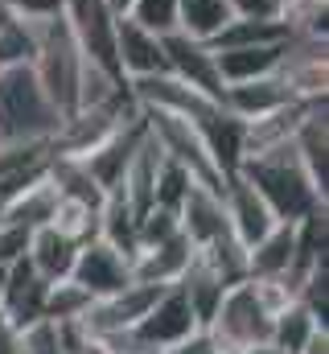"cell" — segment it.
Returning a JSON list of instances; mask_svg holds the SVG:
<instances>
[{"instance_id": "9a60e30c", "label": "cell", "mask_w": 329, "mask_h": 354, "mask_svg": "<svg viewBox=\"0 0 329 354\" xmlns=\"http://www.w3.org/2000/svg\"><path fill=\"white\" fill-rule=\"evenodd\" d=\"M189 260H194V243L177 231V235H169L153 248H140L132 256V276L144 280V284H177Z\"/></svg>"}, {"instance_id": "d6a6232c", "label": "cell", "mask_w": 329, "mask_h": 354, "mask_svg": "<svg viewBox=\"0 0 329 354\" xmlns=\"http://www.w3.org/2000/svg\"><path fill=\"white\" fill-rule=\"evenodd\" d=\"M301 354H329V330L313 334V338H309V346H305Z\"/></svg>"}, {"instance_id": "8992f818", "label": "cell", "mask_w": 329, "mask_h": 354, "mask_svg": "<svg viewBox=\"0 0 329 354\" xmlns=\"http://www.w3.org/2000/svg\"><path fill=\"white\" fill-rule=\"evenodd\" d=\"M198 330H202V326H198V317H194L185 292H181L177 284H164L161 292H157V301L149 305V313L136 322L132 334H136L149 351H169V346L185 342V338L198 334Z\"/></svg>"}, {"instance_id": "e0dca14e", "label": "cell", "mask_w": 329, "mask_h": 354, "mask_svg": "<svg viewBox=\"0 0 329 354\" xmlns=\"http://www.w3.org/2000/svg\"><path fill=\"white\" fill-rule=\"evenodd\" d=\"M82 243H75L70 235H62L58 227H37V231H29V264L37 268V276L41 280H70V268H75V256H79Z\"/></svg>"}, {"instance_id": "e575fe53", "label": "cell", "mask_w": 329, "mask_h": 354, "mask_svg": "<svg viewBox=\"0 0 329 354\" xmlns=\"http://www.w3.org/2000/svg\"><path fill=\"white\" fill-rule=\"evenodd\" d=\"M107 8L120 17V12H128V8H132V0H107Z\"/></svg>"}, {"instance_id": "603a6c76", "label": "cell", "mask_w": 329, "mask_h": 354, "mask_svg": "<svg viewBox=\"0 0 329 354\" xmlns=\"http://www.w3.org/2000/svg\"><path fill=\"white\" fill-rule=\"evenodd\" d=\"M292 29L284 21H255V17H235L210 46L214 50H231V46H259V41H284Z\"/></svg>"}, {"instance_id": "30bf717a", "label": "cell", "mask_w": 329, "mask_h": 354, "mask_svg": "<svg viewBox=\"0 0 329 354\" xmlns=\"http://www.w3.org/2000/svg\"><path fill=\"white\" fill-rule=\"evenodd\" d=\"M46 292H50V280L37 276V268L29 264V256H21V260L8 264L0 309H4V317H8V326H12L17 334H25L29 326L41 322V313H46Z\"/></svg>"}, {"instance_id": "277c9868", "label": "cell", "mask_w": 329, "mask_h": 354, "mask_svg": "<svg viewBox=\"0 0 329 354\" xmlns=\"http://www.w3.org/2000/svg\"><path fill=\"white\" fill-rule=\"evenodd\" d=\"M206 334L214 338L218 351H235V354H243V351H251V346H259V342L272 338V313L255 297L251 280H239V284H231L223 292V301H218Z\"/></svg>"}, {"instance_id": "7a4b0ae2", "label": "cell", "mask_w": 329, "mask_h": 354, "mask_svg": "<svg viewBox=\"0 0 329 354\" xmlns=\"http://www.w3.org/2000/svg\"><path fill=\"white\" fill-rule=\"evenodd\" d=\"M29 25V66L54 111L66 120L79 103V75H82V50L75 41V29L66 17L54 21H25Z\"/></svg>"}, {"instance_id": "52a82bcc", "label": "cell", "mask_w": 329, "mask_h": 354, "mask_svg": "<svg viewBox=\"0 0 329 354\" xmlns=\"http://www.w3.org/2000/svg\"><path fill=\"white\" fill-rule=\"evenodd\" d=\"M70 280L91 292V301H103L120 288H128L136 276H132V256L115 252L107 239H86L75 256V268H70Z\"/></svg>"}, {"instance_id": "9c48e42d", "label": "cell", "mask_w": 329, "mask_h": 354, "mask_svg": "<svg viewBox=\"0 0 329 354\" xmlns=\"http://www.w3.org/2000/svg\"><path fill=\"white\" fill-rule=\"evenodd\" d=\"M223 210H227V227H231V235L243 243V248H255L280 218L272 214V206L255 194V185L247 181V177L231 174L227 177V185H223Z\"/></svg>"}, {"instance_id": "f546056e", "label": "cell", "mask_w": 329, "mask_h": 354, "mask_svg": "<svg viewBox=\"0 0 329 354\" xmlns=\"http://www.w3.org/2000/svg\"><path fill=\"white\" fill-rule=\"evenodd\" d=\"M235 17H255V21H280V0H231Z\"/></svg>"}, {"instance_id": "ac0fdd59", "label": "cell", "mask_w": 329, "mask_h": 354, "mask_svg": "<svg viewBox=\"0 0 329 354\" xmlns=\"http://www.w3.org/2000/svg\"><path fill=\"white\" fill-rule=\"evenodd\" d=\"M177 288L185 292V301H189V309H194V317H198V326L206 330L210 326V317H214V309H218V301H223V292L231 288L214 268L206 264L202 256H198V248H194V260L185 264L181 272V280H177Z\"/></svg>"}, {"instance_id": "836d02e7", "label": "cell", "mask_w": 329, "mask_h": 354, "mask_svg": "<svg viewBox=\"0 0 329 354\" xmlns=\"http://www.w3.org/2000/svg\"><path fill=\"white\" fill-rule=\"evenodd\" d=\"M243 354H288V351H280V346H272V342H259V346H251V351Z\"/></svg>"}, {"instance_id": "484cf974", "label": "cell", "mask_w": 329, "mask_h": 354, "mask_svg": "<svg viewBox=\"0 0 329 354\" xmlns=\"http://www.w3.org/2000/svg\"><path fill=\"white\" fill-rule=\"evenodd\" d=\"M194 185H198L194 174H189L185 165H177L173 157H164L161 153L157 181H153V202H157V206H169V210H181V202H185V194H189Z\"/></svg>"}, {"instance_id": "f1b7e54d", "label": "cell", "mask_w": 329, "mask_h": 354, "mask_svg": "<svg viewBox=\"0 0 329 354\" xmlns=\"http://www.w3.org/2000/svg\"><path fill=\"white\" fill-rule=\"evenodd\" d=\"M29 252V231L21 223H8L0 218V268H8L12 260H21Z\"/></svg>"}, {"instance_id": "1f68e13d", "label": "cell", "mask_w": 329, "mask_h": 354, "mask_svg": "<svg viewBox=\"0 0 329 354\" xmlns=\"http://www.w3.org/2000/svg\"><path fill=\"white\" fill-rule=\"evenodd\" d=\"M0 354H21V334L12 326H0Z\"/></svg>"}, {"instance_id": "4316f807", "label": "cell", "mask_w": 329, "mask_h": 354, "mask_svg": "<svg viewBox=\"0 0 329 354\" xmlns=\"http://www.w3.org/2000/svg\"><path fill=\"white\" fill-rule=\"evenodd\" d=\"M177 4L181 0H132V8H128V17L132 21H140L144 29H153V33H173L177 29Z\"/></svg>"}, {"instance_id": "d590c367", "label": "cell", "mask_w": 329, "mask_h": 354, "mask_svg": "<svg viewBox=\"0 0 329 354\" xmlns=\"http://www.w3.org/2000/svg\"><path fill=\"white\" fill-rule=\"evenodd\" d=\"M62 4H66V12H79L82 4H91V0H62Z\"/></svg>"}, {"instance_id": "d4e9b609", "label": "cell", "mask_w": 329, "mask_h": 354, "mask_svg": "<svg viewBox=\"0 0 329 354\" xmlns=\"http://www.w3.org/2000/svg\"><path fill=\"white\" fill-rule=\"evenodd\" d=\"M50 227H58L75 243H86V239L99 235V206H86V202H75V198H58Z\"/></svg>"}, {"instance_id": "5bb4252c", "label": "cell", "mask_w": 329, "mask_h": 354, "mask_svg": "<svg viewBox=\"0 0 329 354\" xmlns=\"http://www.w3.org/2000/svg\"><path fill=\"white\" fill-rule=\"evenodd\" d=\"M288 37H292V33H288ZM288 37H284V41H259V46L214 50L223 83H247V79H259V75L280 71V66H284V54H288Z\"/></svg>"}, {"instance_id": "2e32d148", "label": "cell", "mask_w": 329, "mask_h": 354, "mask_svg": "<svg viewBox=\"0 0 329 354\" xmlns=\"http://www.w3.org/2000/svg\"><path fill=\"white\" fill-rule=\"evenodd\" d=\"M297 256V223H276L255 248H247V280H284Z\"/></svg>"}, {"instance_id": "f35d334b", "label": "cell", "mask_w": 329, "mask_h": 354, "mask_svg": "<svg viewBox=\"0 0 329 354\" xmlns=\"http://www.w3.org/2000/svg\"><path fill=\"white\" fill-rule=\"evenodd\" d=\"M218 354H235V351H218Z\"/></svg>"}, {"instance_id": "d6986e66", "label": "cell", "mask_w": 329, "mask_h": 354, "mask_svg": "<svg viewBox=\"0 0 329 354\" xmlns=\"http://www.w3.org/2000/svg\"><path fill=\"white\" fill-rule=\"evenodd\" d=\"M99 239H107L124 256H136L140 252V214L132 210V202L120 189L107 194L103 206H99Z\"/></svg>"}, {"instance_id": "ba28073f", "label": "cell", "mask_w": 329, "mask_h": 354, "mask_svg": "<svg viewBox=\"0 0 329 354\" xmlns=\"http://www.w3.org/2000/svg\"><path fill=\"white\" fill-rule=\"evenodd\" d=\"M144 132H149V128H144V111H136V115H132L128 124H120L99 149H91L86 157H79L82 165H86V174L103 185V194H115V189L124 185V174H128V165H132V157H136Z\"/></svg>"}, {"instance_id": "74e56055", "label": "cell", "mask_w": 329, "mask_h": 354, "mask_svg": "<svg viewBox=\"0 0 329 354\" xmlns=\"http://www.w3.org/2000/svg\"><path fill=\"white\" fill-rule=\"evenodd\" d=\"M132 354H161V351H132Z\"/></svg>"}, {"instance_id": "4dcf8cb0", "label": "cell", "mask_w": 329, "mask_h": 354, "mask_svg": "<svg viewBox=\"0 0 329 354\" xmlns=\"http://www.w3.org/2000/svg\"><path fill=\"white\" fill-rule=\"evenodd\" d=\"M161 354H218V346H214V338L206 334V330H198V334H189L185 342H177V346H169V351Z\"/></svg>"}, {"instance_id": "8d00e7d4", "label": "cell", "mask_w": 329, "mask_h": 354, "mask_svg": "<svg viewBox=\"0 0 329 354\" xmlns=\"http://www.w3.org/2000/svg\"><path fill=\"white\" fill-rule=\"evenodd\" d=\"M4 276H8V268H0V301H4Z\"/></svg>"}, {"instance_id": "3957f363", "label": "cell", "mask_w": 329, "mask_h": 354, "mask_svg": "<svg viewBox=\"0 0 329 354\" xmlns=\"http://www.w3.org/2000/svg\"><path fill=\"white\" fill-rule=\"evenodd\" d=\"M62 115L46 99L29 58H17L0 66V145L21 140H54Z\"/></svg>"}, {"instance_id": "ffe728a7", "label": "cell", "mask_w": 329, "mask_h": 354, "mask_svg": "<svg viewBox=\"0 0 329 354\" xmlns=\"http://www.w3.org/2000/svg\"><path fill=\"white\" fill-rule=\"evenodd\" d=\"M235 21L231 0H181L177 4V33L194 37V41H214L227 25Z\"/></svg>"}, {"instance_id": "cb8c5ba5", "label": "cell", "mask_w": 329, "mask_h": 354, "mask_svg": "<svg viewBox=\"0 0 329 354\" xmlns=\"http://www.w3.org/2000/svg\"><path fill=\"white\" fill-rule=\"evenodd\" d=\"M91 305H95L91 292L79 288L75 280H54L50 292H46V313H41V317H46V322H82Z\"/></svg>"}, {"instance_id": "7c38bea8", "label": "cell", "mask_w": 329, "mask_h": 354, "mask_svg": "<svg viewBox=\"0 0 329 354\" xmlns=\"http://www.w3.org/2000/svg\"><path fill=\"white\" fill-rule=\"evenodd\" d=\"M284 103H292L284 71H272V75H259V79H247V83H227V91H223V107L235 111L243 124L280 111Z\"/></svg>"}, {"instance_id": "ab89813d", "label": "cell", "mask_w": 329, "mask_h": 354, "mask_svg": "<svg viewBox=\"0 0 329 354\" xmlns=\"http://www.w3.org/2000/svg\"><path fill=\"white\" fill-rule=\"evenodd\" d=\"M21 354H25V346H21Z\"/></svg>"}, {"instance_id": "8fae6325", "label": "cell", "mask_w": 329, "mask_h": 354, "mask_svg": "<svg viewBox=\"0 0 329 354\" xmlns=\"http://www.w3.org/2000/svg\"><path fill=\"white\" fill-rule=\"evenodd\" d=\"M115 62H120V75L132 83V79H149V75H164V46L161 33L144 29L140 21H132L128 12L115 17Z\"/></svg>"}, {"instance_id": "7402d4cb", "label": "cell", "mask_w": 329, "mask_h": 354, "mask_svg": "<svg viewBox=\"0 0 329 354\" xmlns=\"http://www.w3.org/2000/svg\"><path fill=\"white\" fill-rule=\"evenodd\" d=\"M321 330H329V326H321L301 301H288L280 313H272V346H280V351L288 354H301L305 346H309V338L313 334H321Z\"/></svg>"}, {"instance_id": "4fadbf2b", "label": "cell", "mask_w": 329, "mask_h": 354, "mask_svg": "<svg viewBox=\"0 0 329 354\" xmlns=\"http://www.w3.org/2000/svg\"><path fill=\"white\" fill-rule=\"evenodd\" d=\"M177 227H181V235L194 248H206L210 239H218L223 231H231L227 227V210H223V194H214L206 185H194L185 194L181 210H177Z\"/></svg>"}, {"instance_id": "83f0119b", "label": "cell", "mask_w": 329, "mask_h": 354, "mask_svg": "<svg viewBox=\"0 0 329 354\" xmlns=\"http://www.w3.org/2000/svg\"><path fill=\"white\" fill-rule=\"evenodd\" d=\"M12 21H54L66 12L62 0H0Z\"/></svg>"}, {"instance_id": "6da1fadb", "label": "cell", "mask_w": 329, "mask_h": 354, "mask_svg": "<svg viewBox=\"0 0 329 354\" xmlns=\"http://www.w3.org/2000/svg\"><path fill=\"white\" fill-rule=\"evenodd\" d=\"M235 174L247 177V181L255 185V194L272 206V214H276L280 223H301L305 214H313L317 206L329 202L326 194L313 185V177L305 174V165H301L292 140L243 157V165H239Z\"/></svg>"}, {"instance_id": "44dd1931", "label": "cell", "mask_w": 329, "mask_h": 354, "mask_svg": "<svg viewBox=\"0 0 329 354\" xmlns=\"http://www.w3.org/2000/svg\"><path fill=\"white\" fill-rule=\"evenodd\" d=\"M54 206H58V189H54V181L41 174L37 181H29L8 206H4V214L0 218H8V223H21L25 231H37V227H46L50 218H54Z\"/></svg>"}, {"instance_id": "5b68a950", "label": "cell", "mask_w": 329, "mask_h": 354, "mask_svg": "<svg viewBox=\"0 0 329 354\" xmlns=\"http://www.w3.org/2000/svg\"><path fill=\"white\" fill-rule=\"evenodd\" d=\"M164 46V66H169V75L173 79H181L185 87H194L198 95H206V99H214V103H223V75H218V58H214V46H206V41H194V37H185V33H164L161 37Z\"/></svg>"}]
</instances>
